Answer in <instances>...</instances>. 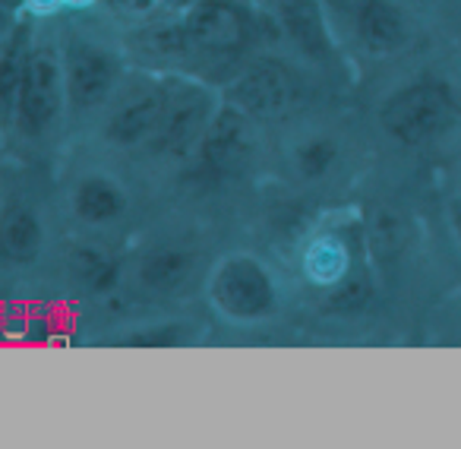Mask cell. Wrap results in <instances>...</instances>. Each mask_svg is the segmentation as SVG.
<instances>
[{
    "label": "cell",
    "instance_id": "6da1fadb",
    "mask_svg": "<svg viewBox=\"0 0 461 449\" xmlns=\"http://www.w3.org/2000/svg\"><path fill=\"white\" fill-rule=\"evenodd\" d=\"M458 117V102L452 89L439 79H417L392 92L379 108V124L392 140L404 146H420L436 140Z\"/></svg>",
    "mask_w": 461,
    "mask_h": 449
},
{
    "label": "cell",
    "instance_id": "7a4b0ae2",
    "mask_svg": "<svg viewBox=\"0 0 461 449\" xmlns=\"http://www.w3.org/2000/svg\"><path fill=\"white\" fill-rule=\"evenodd\" d=\"M209 298L218 314L238 323L266 320L278 307L276 282L269 270L253 257H228L218 263L209 282Z\"/></svg>",
    "mask_w": 461,
    "mask_h": 449
},
{
    "label": "cell",
    "instance_id": "3957f363",
    "mask_svg": "<svg viewBox=\"0 0 461 449\" xmlns=\"http://www.w3.org/2000/svg\"><path fill=\"white\" fill-rule=\"evenodd\" d=\"M67 98L64 89V64L51 45H39L29 51L26 73H23L20 92L14 102V124L23 136L39 140L54 127L60 105Z\"/></svg>",
    "mask_w": 461,
    "mask_h": 449
},
{
    "label": "cell",
    "instance_id": "277c9868",
    "mask_svg": "<svg viewBox=\"0 0 461 449\" xmlns=\"http://www.w3.org/2000/svg\"><path fill=\"white\" fill-rule=\"evenodd\" d=\"M184 32L186 41H193L203 51L230 54L250 41L253 20L234 0H199L186 14Z\"/></svg>",
    "mask_w": 461,
    "mask_h": 449
},
{
    "label": "cell",
    "instance_id": "5b68a950",
    "mask_svg": "<svg viewBox=\"0 0 461 449\" xmlns=\"http://www.w3.org/2000/svg\"><path fill=\"white\" fill-rule=\"evenodd\" d=\"M117 73H121V64L104 48L83 45V41L70 45L64 60V89L70 105L77 111L98 108L114 89Z\"/></svg>",
    "mask_w": 461,
    "mask_h": 449
},
{
    "label": "cell",
    "instance_id": "8992f818",
    "mask_svg": "<svg viewBox=\"0 0 461 449\" xmlns=\"http://www.w3.org/2000/svg\"><path fill=\"white\" fill-rule=\"evenodd\" d=\"M212 115H209V98L196 89H186L180 96H167L165 115H161L152 140L155 152H167V155H184L186 149L199 146L205 127H209Z\"/></svg>",
    "mask_w": 461,
    "mask_h": 449
},
{
    "label": "cell",
    "instance_id": "52a82bcc",
    "mask_svg": "<svg viewBox=\"0 0 461 449\" xmlns=\"http://www.w3.org/2000/svg\"><path fill=\"white\" fill-rule=\"evenodd\" d=\"M234 98H238V108L250 111V115H282L294 105L297 83L288 67L259 60L238 79Z\"/></svg>",
    "mask_w": 461,
    "mask_h": 449
},
{
    "label": "cell",
    "instance_id": "ba28073f",
    "mask_svg": "<svg viewBox=\"0 0 461 449\" xmlns=\"http://www.w3.org/2000/svg\"><path fill=\"white\" fill-rule=\"evenodd\" d=\"M253 130L247 124L244 111L228 108L218 111L205 127L203 140H199V152H203L205 165L215 171H234L240 168L253 152Z\"/></svg>",
    "mask_w": 461,
    "mask_h": 449
},
{
    "label": "cell",
    "instance_id": "9c48e42d",
    "mask_svg": "<svg viewBox=\"0 0 461 449\" xmlns=\"http://www.w3.org/2000/svg\"><path fill=\"white\" fill-rule=\"evenodd\" d=\"M354 32L370 54H392L408 41V20L392 0H360Z\"/></svg>",
    "mask_w": 461,
    "mask_h": 449
},
{
    "label": "cell",
    "instance_id": "30bf717a",
    "mask_svg": "<svg viewBox=\"0 0 461 449\" xmlns=\"http://www.w3.org/2000/svg\"><path fill=\"white\" fill-rule=\"evenodd\" d=\"M282 26L297 45V51H303V58L316 64L332 60L335 45L316 0H282Z\"/></svg>",
    "mask_w": 461,
    "mask_h": 449
},
{
    "label": "cell",
    "instance_id": "8fae6325",
    "mask_svg": "<svg viewBox=\"0 0 461 449\" xmlns=\"http://www.w3.org/2000/svg\"><path fill=\"white\" fill-rule=\"evenodd\" d=\"M165 105H167V92H161V89L136 92L133 98H127V102L111 115L104 133H108V140L117 142V146H133V142L149 140V136L155 133V127H158L161 115H165Z\"/></svg>",
    "mask_w": 461,
    "mask_h": 449
},
{
    "label": "cell",
    "instance_id": "7c38bea8",
    "mask_svg": "<svg viewBox=\"0 0 461 449\" xmlns=\"http://www.w3.org/2000/svg\"><path fill=\"white\" fill-rule=\"evenodd\" d=\"M45 247V228L39 215L20 203L0 209V257L14 266H29Z\"/></svg>",
    "mask_w": 461,
    "mask_h": 449
},
{
    "label": "cell",
    "instance_id": "4fadbf2b",
    "mask_svg": "<svg viewBox=\"0 0 461 449\" xmlns=\"http://www.w3.org/2000/svg\"><path fill=\"white\" fill-rule=\"evenodd\" d=\"M73 212L86 224H108L127 212V197L111 178H86L73 190Z\"/></svg>",
    "mask_w": 461,
    "mask_h": 449
},
{
    "label": "cell",
    "instance_id": "5bb4252c",
    "mask_svg": "<svg viewBox=\"0 0 461 449\" xmlns=\"http://www.w3.org/2000/svg\"><path fill=\"white\" fill-rule=\"evenodd\" d=\"M29 26H14L7 39L0 41V108L14 115L16 92H20L23 73L29 60Z\"/></svg>",
    "mask_w": 461,
    "mask_h": 449
},
{
    "label": "cell",
    "instance_id": "9a60e30c",
    "mask_svg": "<svg viewBox=\"0 0 461 449\" xmlns=\"http://www.w3.org/2000/svg\"><path fill=\"white\" fill-rule=\"evenodd\" d=\"M190 253L174 251V247H161L140 260V282L152 291H174L186 282L190 276Z\"/></svg>",
    "mask_w": 461,
    "mask_h": 449
},
{
    "label": "cell",
    "instance_id": "2e32d148",
    "mask_svg": "<svg viewBox=\"0 0 461 449\" xmlns=\"http://www.w3.org/2000/svg\"><path fill=\"white\" fill-rule=\"evenodd\" d=\"M303 270L316 285H339L348 276V251L341 241L320 238L307 247L303 257Z\"/></svg>",
    "mask_w": 461,
    "mask_h": 449
},
{
    "label": "cell",
    "instance_id": "e0dca14e",
    "mask_svg": "<svg viewBox=\"0 0 461 449\" xmlns=\"http://www.w3.org/2000/svg\"><path fill=\"white\" fill-rule=\"evenodd\" d=\"M335 159H339V146L329 136H313L297 149V168L303 178H322L335 165Z\"/></svg>",
    "mask_w": 461,
    "mask_h": 449
},
{
    "label": "cell",
    "instance_id": "ac0fdd59",
    "mask_svg": "<svg viewBox=\"0 0 461 449\" xmlns=\"http://www.w3.org/2000/svg\"><path fill=\"white\" fill-rule=\"evenodd\" d=\"M73 266H77V272L95 291H108L111 285H114L117 266L111 263L102 251H92V247H89V251H77V253H73Z\"/></svg>",
    "mask_w": 461,
    "mask_h": 449
},
{
    "label": "cell",
    "instance_id": "d6986e66",
    "mask_svg": "<svg viewBox=\"0 0 461 449\" xmlns=\"http://www.w3.org/2000/svg\"><path fill=\"white\" fill-rule=\"evenodd\" d=\"M184 335H186L184 326L165 323V326H149V329H136V333H130L127 345L130 348H171V345H180Z\"/></svg>",
    "mask_w": 461,
    "mask_h": 449
},
{
    "label": "cell",
    "instance_id": "ffe728a7",
    "mask_svg": "<svg viewBox=\"0 0 461 449\" xmlns=\"http://www.w3.org/2000/svg\"><path fill=\"white\" fill-rule=\"evenodd\" d=\"M117 10H127V14H146L155 7V0H111Z\"/></svg>",
    "mask_w": 461,
    "mask_h": 449
},
{
    "label": "cell",
    "instance_id": "44dd1931",
    "mask_svg": "<svg viewBox=\"0 0 461 449\" xmlns=\"http://www.w3.org/2000/svg\"><path fill=\"white\" fill-rule=\"evenodd\" d=\"M26 4L35 10V14H51V10H58L64 0H26Z\"/></svg>",
    "mask_w": 461,
    "mask_h": 449
},
{
    "label": "cell",
    "instance_id": "7402d4cb",
    "mask_svg": "<svg viewBox=\"0 0 461 449\" xmlns=\"http://www.w3.org/2000/svg\"><path fill=\"white\" fill-rule=\"evenodd\" d=\"M448 218H452V232H455V238H458V244H461V197L452 203V212H448Z\"/></svg>",
    "mask_w": 461,
    "mask_h": 449
},
{
    "label": "cell",
    "instance_id": "603a6c76",
    "mask_svg": "<svg viewBox=\"0 0 461 449\" xmlns=\"http://www.w3.org/2000/svg\"><path fill=\"white\" fill-rule=\"evenodd\" d=\"M10 29H14V23H10V14H7V10H0V41L7 39Z\"/></svg>",
    "mask_w": 461,
    "mask_h": 449
},
{
    "label": "cell",
    "instance_id": "cb8c5ba5",
    "mask_svg": "<svg viewBox=\"0 0 461 449\" xmlns=\"http://www.w3.org/2000/svg\"><path fill=\"white\" fill-rule=\"evenodd\" d=\"M64 4H70V7H89V4H95V0H64Z\"/></svg>",
    "mask_w": 461,
    "mask_h": 449
}]
</instances>
